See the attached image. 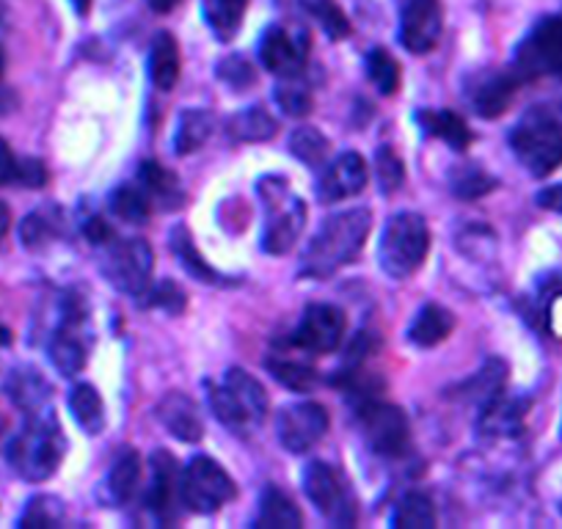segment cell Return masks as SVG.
Masks as SVG:
<instances>
[{"mask_svg":"<svg viewBox=\"0 0 562 529\" xmlns=\"http://www.w3.org/2000/svg\"><path fill=\"white\" fill-rule=\"evenodd\" d=\"M370 229L372 213L367 207L345 210L326 218L306 246L301 273L306 279H328L342 271L345 264H350L361 254Z\"/></svg>","mask_w":562,"mask_h":529,"instance_id":"1","label":"cell"},{"mask_svg":"<svg viewBox=\"0 0 562 529\" xmlns=\"http://www.w3.org/2000/svg\"><path fill=\"white\" fill-rule=\"evenodd\" d=\"M64 450L67 444H64V430L56 414L50 408H42V412L25 414V425L9 441L7 458L20 477L29 483H42L61 466Z\"/></svg>","mask_w":562,"mask_h":529,"instance_id":"2","label":"cell"},{"mask_svg":"<svg viewBox=\"0 0 562 529\" xmlns=\"http://www.w3.org/2000/svg\"><path fill=\"white\" fill-rule=\"evenodd\" d=\"M510 147L532 177H549L562 166V108H529L513 127Z\"/></svg>","mask_w":562,"mask_h":529,"instance_id":"3","label":"cell"},{"mask_svg":"<svg viewBox=\"0 0 562 529\" xmlns=\"http://www.w3.org/2000/svg\"><path fill=\"white\" fill-rule=\"evenodd\" d=\"M207 401L215 419L232 434L246 436L268 417V392L251 372L232 367L218 386L207 389Z\"/></svg>","mask_w":562,"mask_h":529,"instance_id":"4","label":"cell"},{"mask_svg":"<svg viewBox=\"0 0 562 529\" xmlns=\"http://www.w3.org/2000/svg\"><path fill=\"white\" fill-rule=\"evenodd\" d=\"M257 191L265 207L262 248L268 254H273V257H281V254H288L299 243L301 232H304L306 204L290 188V182L284 177H262Z\"/></svg>","mask_w":562,"mask_h":529,"instance_id":"5","label":"cell"},{"mask_svg":"<svg viewBox=\"0 0 562 529\" xmlns=\"http://www.w3.org/2000/svg\"><path fill=\"white\" fill-rule=\"evenodd\" d=\"M430 248V232L419 213H397L386 224L381 237V257L383 271L392 279H408L422 268Z\"/></svg>","mask_w":562,"mask_h":529,"instance_id":"6","label":"cell"},{"mask_svg":"<svg viewBox=\"0 0 562 529\" xmlns=\"http://www.w3.org/2000/svg\"><path fill=\"white\" fill-rule=\"evenodd\" d=\"M237 496L235 480L226 474V469L218 461L207 455H199L182 469L180 474V502L191 513H207L221 510L226 502Z\"/></svg>","mask_w":562,"mask_h":529,"instance_id":"7","label":"cell"},{"mask_svg":"<svg viewBox=\"0 0 562 529\" xmlns=\"http://www.w3.org/2000/svg\"><path fill=\"white\" fill-rule=\"evenodd\" d=\"M153 264L155 254L149 248L147 240L133 237V240H116L113 237L105 246V264H102V273L108 277V282L124 295H147V290L153 288Z\"/></svg>","mask_w":562,"mask_h":529,"instance_id":"8","label":"cell"},{"mask_svg":"<svg viewBox=\"0 0 562 529\" xmlns=\"http://www.w3.org/2000/svg\"><path fill=\"white\" fill-rule=\"evenodd\" d=\"M518 78H562V18H546L529 31L527 40L518 45L513 61Z\"/></svg>","mask_w":562,"mask_h":529,"instance_id":"9","label":"cell"},{"mask_svg":"<svg viewBox=\"0 0 562 529\" xmlns=\"http://www.w3.org/2000/svg\"><path fill=\"white\" fill-rule=\"evenodd\" d=\"M361 434L367 444L383 458H403L411 450V425L403 408L383 401H367L356 406Z\"/></svg>","mask_w":562,"mask_h":529,"instance_id":"10","label":"cell"},{"mask_svg":"<svg viewBox=\"0 0 562 529\" xmlns=\"http://www.w3.org/2000/svg\"><path fill=\"white\" fill-rule=\"evenodd\" d=\"M86 304L78 295H67L61 306V323L50 339V361L64 378H75L89 359V339H86Z\"/></svg>","mask_w":562,"mask_h":529,"instance_id":"11","label":"cell"},{"mask_svg":"<svg viewBox=\"0 0 562 529\" xmlns=\"http://www.w3.org/2000/svg\"><path fill=\"white\" fill-rule=\"evenodd\" d=\"M304 491L310 496L312 505L334 521L337 527H348L356 524V507L348 494L342 474L326 461H312L304 472Z\"/></svg>","mask_w":562,"mask_h":529,"instance_id":"12","label":"cell"},{"mask_svg":"<svg viewBox=\"0 0 562 529\" xmlns=\"http://www.w3.org/2000/svg\"><path fill=\"white\" fill-rule=\"evenodd\" d=\"M276 434H279L284 450L293 455H304L312 447L321 444L323 436L328 434V412L315 401L293 403L279 414Z\"/></svg>","mask_w":562,"mask_h":529,"instance_id":"13","label":"cell"},{"mask_svg":"<svg viewBox=\"0 0 562 529\" xmlns=\"http://www.w3.org/2000/svg\"><path fill=\"white\" fill-rule=\"evenodd\" d=\"M345 328V312L334 304H312L306 306L304 317L293 331V345L299 350H306L312 356L334 353L342 345Z\"/></svg>","mask_w":562,"mask_h":529,"instance_id":"14","label":"cell"},{"mask_svg":"<svg viewBox=\"0 0 562 529\" xmlns=\"http://www.w3.org/2000/svg\"><path fill=\"white\" fill-rule=\"evenodd\" d=\"M306 58H310V34L301 29L290 31L273 25V29L265 31L262 42H259L262 67L284 80L299 78L306 69Z\"/></svg>","mask_w":562,"mask_h":529,"instance_id":"15","label":"cell"},{"mask_svg":"<svg viewBox=\"0 0 562 529\" xmlns=\"http://www.w3.org/2000/svg\"><path fill=\"white\" fill-rule=\"evenodd\" d=\"M441 3L439 0H405L400 18V42L414 56H425L441 40Z\"/></svg>","mask_w":562,"mask_h":529,"instance_id":"16","label":"cell"},{"mask_svg":"<svg viewBox=\"0 0 562 529\" xmlns=\"http://www.w3.org/2000/svg\"><path fill=\"white\" fill-rule=\"evenodd\" d=\"M367 180H370V171H367L364 158L359 153H342L326 166L317 180V196L328 204L342 202V199L364 191Z\"/></svg>","mask_w":562,"mask_h":529,"instance_id":"17","label":"cell"},{"mask_svg":"<svg viewBox=\"0 0 562 529\" xmlns=\"http://www.w3.org/2000/svg\"><path fill=\"white\" fill-rule=\"evenodd\" d=\"M149 469H153V480H149L147 491V507L160 518V521H169L171 513H175L177 499H180V469L171 452L158 450L149 458Z\"/></svg>","mask_w":562,"mask_h":529,"instance_id":"18","label":"cell"},{"mask_svg":"<svg viewBox=\"0 0 562 529\" xmlns=\"http://www.w3.org/2000/svg\"><path fill=\"white\" fill-rule=\"evenodd\" d=\"M524 80L518 78L516 69H507V72H488L477 80L472 91H469V102H472L474 111L483 119H496L507 111V105L516 97L518 86Z\"/></svg>","mask_w":562,"mask_h":529,"instance_id":"19","label":"cell"},{"mask_svg":"<svg viewBox=\"0 0 562 529\" xmlns=\"http://www.w3.org/2000/svg\"><path fill=\"white\" fill-rule=\"evenodd\" d=\"M158 419L177 441L182 444H196L204 436V423L199 417L196 403L182 392H169L158 403Z\"/></svg>","mask_w":562,"mask_h":529,"instance_id":"20","label":"cell"},{"mask_svg":"<svg viewBox=\"0 0 562 529\" xmlns=\"http://www.w3.org/2000/svg\"><path fill=\"white\" fill-rule=\"evenodd\" d=\"M529 403L521 401V397H510L502 389L496 397H491L488 403L480 406V423L477 430L483 436H513L521 430L524 417H527Z\"/></svg>","mask_w":562,"mask_h":529,"instance_id":"21","label":"cell"},{"mask_svg":"<svg viewBox=\"0 0 562 529\" xmlns=\"http://www.w3.org/2000/svg\"><path fill=\"white\" fill-rule=\"evenodd\" d=\"M50 392V383L42 378V372L31 370V367H20V370H14L7 381V394L23 414H34L47 408Z\"/></svg>","mask_w":562,"mask_h":529,"instance_id":"22","label":"cell"},{"mask_svg":"<svg viewBox=\"0 0 562 529\" xmlns=\"http://www.w3.org/2000/svg\"><path fill=\"white\" fill-rule=\"evenodd\" d=\"M416 122H419V127L425 130L430 138H441V142L450 144L452 149H458V153H463L474 138L469 124L463 122V116H458L450 108H441V111H428V108H425V111L416 113Z\"/></svg>","mask_w":562,"mask_h":529,"instance_id":"23","label":"cell"},{"mask_svg":"<svg viewBox=\"0 0 562 529\" xmlns=\"http://www.w3.org/2000/svg\"><path fill=\"white\" fill-rule=\"evenodd\" d=\"M149 78L158 91H171L180 80V47L169 31L155 34L149 47Z\"/></svg>","mask_w":562,"mask_h":529,"instance_id":"24","label":"cell"},{"mask_svg":"<svg viewBox=\"0 0 562 529\" xmlns=\"http://www.w3.org/2000/svg\"><path fill=\"white\" fill-rule=\"evenodd\" d=\"M456 328V317L447 306L441 304H425L419 309V315L414 317L408 328V339L419 348H436L439 342H445L447 337Z\"/></svg>","mask_w":562,"mask_h":529,"instance_id":"25","label":"cell"},{"mask_svg":"<svg viewBox=\"0 0 562 529\" xmlns=\"http://www.w3.org/2000/svg\"><path fill=\"white\" fill-rule=\"evenodd\" d=\"M213 127H215L213 113L204 111V108H188V111H182L180 122H177L171 147H175V153L182 155V158H186V155L199 153V149L207 144V138L213 136Z\"/></svg>","mask_w":562,"mask_h":529,"instance_id":"26","label":"cell"},{"mask_svg":"<svg viewBox=\"0 0 562 529\" xmlns=\"http://www.w3.org/2000/svg\"><path fill=\"white\" fill-rule=\"evenodd\" d=\"M138 185L147 191V196L153 199V204L158 202L160 207H180L182 204V185L177 182V177L169 169H164L155 160L140 164L138 169Z\"/></svg>","mask_w":562,"mask_h":529,"instance_id":"27","label":"cell"},{"mask_svg":"<svg viewBox=\"0 0 562 529\" xmlns=\"http://www.w3.org/2000/svg\"><path fill=\"white\" fill-rule=\"evenodd\" d=\"M304 524V516L295 507V502L290 499L284 491L279 488H265L262 499H259V513H257V527L268 529H299Z\"/></svg>","mask_w":562,"mask_h":529,"instance_id":"28","label":"cell"},{"mask_svg":"<svg viewBox=\"0 0 562 529\" xmlns=\"http://www.w3.org/2000/svg\"><path fill=\"white\" fill-rule=\"evenodd\" d=\"M140 483V458L135 450H124L122 455L113 461L111 472H108L105 488L113 505H127L135 496Z\"/></svg>","mask_w":562,"mask_h":529,"instance_id":"29","label":"cell"},{"mask_svg":"<svg viewBox=\"0 0 562 529\" xmlns=\"http://www.w3.org/2000/svg\"><path fill=\"white\" fill-rule=\"evenodd\" d=\"M226 130H229V136L235 138V142L254 144V142H270V138L276 136L279 124H276V119L270 116L265 108L251 105L237 111L235 116L229 119V124H226Z\"/></svg>","mask_w":562,"mask_h":529,"instance_id":"30","label":"cell"},{"mask_svg":"<svg viewBox=\"0 0 562 529\" xmlns=\"http://www.w3.org/2000/svg\"><path fill=\"white\" fill-rule=\"evenodd\" d=\"M251 0H202V12L210 31L221 42H229L240 31L243 14H246Z\"/></svg>","mask_w":562,"mask_h":529,"instance_id":"31","label":"cell"},{"mask_svg":"<svg viewBox=\"0 0 562 529\" xmlns=\"http://www.w3.org/2000/svg\"><path fill=\"white\" fill-rule=\"evenodd\" d=\"M69 412H72L75 423L86 430V434H100L105 428V406H102V397L94 386L89 383H78V386L69 392Z\"/></svg>","mask_w":562,"mask_h":529,"instance_id":"32","label":"cell"},{"mask_svg":"<svg viewBox=\"0 0 562 529\" xmlns=\"http://www.w3.org/2000/svg\"><path fill=\"white\" fill-rule=\"evenodd\" d=\"M392 527L397 529H430L436 527V505L428 494L411 491L397 502L392 513Z\"/></svg>","mask_w":562,"mask_h":529,"instance_id":"33","label":"cell"},{"mask_svg":"<svg viewBox=\"0 0 562 529\" xmlns=\"http://www.w3.org/2000/svg\"><path fill=\"white\" fill-rule=\"evenodd\" d=\"M111 213L127 224H144L153 213V199L140 185H122L111 193Z\"/></svg>","mask_w":562,"mask_h":529,"instance_id":"34","label":"cell"},{"mask_svg":"<svg viewBox=\"0 0 562 529\" xmlns=\"http://www.w3.org/2000/svg\"><path fill=\"white\" fill-rule=\"evenodd\" d=\"M328 138L317 127H299L290 138V153L310 169H323L328 160Z\"/></svg>","mask_w":562,"mask_h":529,"instance_id":"35","label":"cell"},{"mask_svg":"<svg viewBox=\"0 0 562 529\" xmlns=\"http://www.w3.org/2000/svg\"><path fill=\"white\" fill-rule=\"evenodd\" d=\"M450 188L458 199H463V202H474V199L488 196V193L496 188V180L488 175V171L480 169V166L463 164L452 171Z\"/></svg>","mask_w":562,"mask_h":529,"instance_id":"36","label":"cell"},{"mask_svg":"<svg viewBox=\"0 0 562 529\" xmlns=\"http://www.w3.org/2000/svg\"><path fill=\"white\" fill-rule=\"evenodd\" d=\"M268 370L281 386L293 389V392H312L317 386V370L315 367L304 364L299 359H288V356H279V359L268 361Z\"/></svg>","mask_w":562,"mask_h":529,"instance_id":"37","label":"cell"},{"mask_svg":"<svg viewBox=\"0 0 562 529\" xmlns=\"http://www.w3.org/2000/svg\"><path fill=\"white\" fill-rule=\"evenodd\" d=\"M171 248H175L177 259L182 262V268H186L188 273H191L193 279H202V282H218V273L210 268L207 262H204L202 254L196 251V246H193L191 235H188L186 226H177L175 232H171Z\"/></svg>","mask_w":562,"mask_h":529,"instance_id":"38","label":"cell"},{"mask_svg":"<svg viewBox=\"0 0 562 529\" xmlns=\"http://www.w3.org/2000/svg\"><path fill=\"white\" fill-rule=\"evenodd\" d=\"M505 375H507V367L502 364V361L491 359L488 364H485L483 370L472 378V381L463 383L461 392L469 394V401H474L483 406V403H488L491 397H496V394L505 389Z\"/></svg>","mask_w":562,"mask_h":529,"instance_id":"39","label":"cell"},{"mask_svg":"<svg viewBox=\"0 0 562 529\" xmlns=\"http://www.w3.org/2000/svg\"><path fill=\"white\" fill-rule=\"evenodd\" d=\"M61 232V215L56 210H36L20 226V235L29 248H42L50 240H56V235Z\"/></svg>","mask_w":562,"mask_h":529,"instance_id":"40","label":"cell"},{"mask_svg":"<svg viewBox=\"0 0 562 529\" xmlns=\"http://www.w3.org/2000/svg\"><path fill=\"white\" fill-rule=\"evenodd\" d=\"M367 75H370L378 94L392 97L394 91L400 89V67L392 58V53H386L383 47H375V50L367 56Z\"/></svg>","mask_w":562,"mask_h":529,"instance_id":"41","label":"cell"},{"mask_svg":"<svg viewBox=\"0 0 562 529\" xmlns=\"http://www.w3.org/2000/svg\"><path fill=\"white\" fill-rule=\"evenodd\" d=\"M64 521V502L56 496H34L25 505L20 527H56Z\"/></svg>","mask_w":562,"mask_h":529,"instance_id":"42","label":"cell"},{"mask_svg":"<svg viewBox=\"0 0 562 529\" xmlns=\"http://www.w3.org/2000/svg\"><path fill=\"white\" fill-rule=\"evenodd\" d=\"M375 180H378V188H381V193H386V196L389 193L400 191V185L405 182V166L392 147H378Z\"/></svg>","mask_w":562,"mask_h":529,"instance_id":"43","label":"cell"},{"mask_svg":"<svg viewBox=\"0 0 562 529\" xmlns=\"http://www.w3.org/2000/svg\"><path fill=\"white\" fill-rule=\"evenodd\" d=\"M306 9L315 14L317 23L323 25V31H326L331 40H345V36L350 34L348 18H345V12L334 3V0H306Z\"/></svg>","mask_w":562,"mask_h":529,"instance_id":"44","label":"cell"},{"mask_svg":"<svg viewBox=\"0 0 562 529\" xmlns=\"http://www.w3.org/2000/svg\"><path fill=\"white\" fill-rule=\"evenodd\" d=\"M295 78H288V83L276 89V102L288 116H306L312 111V94L304 86L293 83Z\"/></svg>","mask_w":562,"mask_h":529,"instance_id":"45","label":"cell"},{"mask_svg":"<svg viewBox=\"0 0 562 529\" xmlns=\"http://www.w3.org/2000/svg\"><path fill=\"white\" fill-rule=\"evenodd\" d=\"M147 304L158 306V309H164V312H175V315H180V312L186 309L188 299H186V293L180 290V284L160 282V284H155V288L147 290Z\"/></svg>","mask_w":562,"mask_h":529,"instance_id":"46","label":"cell"},{"mask_svg":"<svg viewBox=\"0 0 562 529\" xmlns=\"http://www.w3.org/2000/svg\"><path fill=\"white\" fill-rule=\"evenodd\" d=\"M218 75L226 80V83L235 86V89H243V86H248L254 80L251 67H248L243 58H229V61L221 64Z\"/></svg>","mask_w":562,"mask_h":529,"instance_id":"47","label":"cell"},{"mask_svg":"<svg viewBox=\"0 0 562 529\" xmlns=\"http://www.w3.org/2000/svg\"><path fill=\"white\" fill-rule=\"evenodd\" d=\"M14 182L29 188H40L47 182V171L40 160L29 158V160H18V171H14Z\"/></svg>","mask_w":562,"mask_h":529,"instance_id":"48","label":"cell"},{"mask_svg":"<svg viewBox=\"0 0 562 529\" xmlns=\"http://www.w3.org/2000/svg\"><path fill=\"white\" fill-rule=\"evenodd\" d=\"M86 237H89L94 246H108L113 240V229L102 218H89L86 221Z\"/></svg>","mask_w":562,"mask_h":529,"instance_id":"49","label":"cell"},{"mask_svg":"<svg viewBox=\"0 0 562 529\" xmlns=\"http://www.w3.org/2000/svg\"><path fill=\"white\" fill-rule=\"evenodd\" d=\"M14 171H18V158L12 155L9 144L0 138V185L14 182Z\"/></svg>","mask_w":562,"mask_h":529,"instance_id":"50","label":"cell"},{"mask_svg":"<svg viewBox=\"0 0 562 529\" xmlns=\"http://www.w3.org/2000/svg\"><path fill=\"white\" fill-rule=\"evenodd\" d=\"M538 204L543 210H551V213H562V182L560 185H551L546 188V191H540Z\"/></svg>","mask_w":562,"mask_h":529,"instance_id":"51","label":"cell"},{"mask_svg":"<svg viewBox=\"0 0 562 529\" xmlns=\"http://www.w3.org/2000/svg\"><path fill=\"white\" fill-rule=\"evenodd\" d=\"M147 3L153 7V12H158V14H169L171 9L180 7V0H147Z\"/></svg>","mask_w":562,"mask_h":529,"instance_id":"52","label":"cell"},{"mask_svg":"<svg viewBox=\"0 0 562 529\" xmlns=\"http://www.w3.org/2000/svg\"><path fill=\"white\" fill-rule=\"evenodd\" d=\"M9 221H12V213H9L7 204L0 202V237H3L9 232Z\"/></svg>","mask_w":562,"mask_h":529,"instance_id":"53","label":"cell"},{"mask_svg":"<svg viewBox=\"0 0 562 529\" xmlns=\"http://www.w3.org/2000/svg\"><path fill=\"white\" fill-rule=\"evenodd\" d=\"M69 3H72V9L80 14V18H83V14H89V9H91V0H69Z\"/></svg>","mask_w":562,"mask_h":529,"instance_id":"54","label":"cell"},{"mask_svg":"<svg viewBox=\"0 0 562 529\" xmlns=\"http://www.w3.org/2000/svg\"><path fill=\"white\" fill-rule=\"evenodd\" d=\"M7 345H12V331L0 323V348H7Z\"/></svg>","mask_w":562,"mask_h":529,"instance_id":"55","label":"cell"},{"mask_svg":"<svg viewBox=\"0 0 562 529\" xmlns=\"http://www.w3.org/2000/svg\"><path fill=\"white\" fill-rule=\"evenodd\" d=\"M3 67H7V56H3V47H0V75H3Z\"/></svg>","mask_w":562,"mask_h":529,"instance_id":"56","label":"cell"},{"mask_svg":"<svg viewBox=\"0 0 562 529\" xmlns=\"http://www.w3.org/2000/svg\"><path fill=\"white\" fill-rule=\"evenodd\" d=\"M560 436H562V430H560Z\"/></svg>","mask_w":562,"mask_h":529,"instance_id":"57","label":"cell"}]
</instances>
